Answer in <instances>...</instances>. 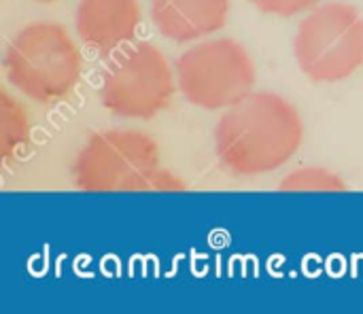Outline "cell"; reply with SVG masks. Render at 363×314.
I'll return each instance as SVG.
<instances>
[{
  "mask_svg": "<svg viewBox=\"0 0 363 314\" xmlns=\"http://www.w3.org/2000/svg\"><path fill=\"white\" fill-rule=\"evenodd\" d=\"M30 140V121L23 106L6 91H0V157L11 162Z\"/></svg>",
  "mask_w": 363,
  "mask_h": 314,
  "instance_id": "9c48e42d",
  "label": "cell"
},
{
  "mask_svg": "<svg viewBox=\"0 0 363 314\" xmlns=\"http://www.w3.org/2000/svg\"><path fill=\"white\" fill-rule=\"evenodd\" d=\"M34 2H45L47 4V2H57V0H34Z\"/></svg>",
  "mask_w": 363,
  "mask_h": 314,
  "instance_id": "4fadbf2b",
  "label": "cell"
},
{
  "mask_svg": "<svg viewBox=\"0 0 363 314\" xmlns=\"http://www.w3.org/2000/svg\"><path fill=\"white\" fill-rule=\"evenodd\" d=\"M230 15V0H151L157 32L174 43H194L219 32Z\"/></svg>",
  "mask_w": 363,
  "mask_h": 314,
  "instance_id": "ba28073f",
  "label": "cell"
},
{
  "mask_svg": "<svg viewBox=\"0 0 363 314\" xmlns=\"http://www.w3.org/2000/svg\"><path fill=\"white\" fill-rule=\"evenodd\" d=\"M249 2L262 13L279 15V17H294V15L308 13L321 0H249Z\"/></svg>",
  "mask_w": 363,
  "mask_h": 314,
  "instance_id": "8fae6325",
  "label": "cell"
},
{
  "mask_svg": "<svg viewBox=\"0 0 363 314\" xmlns=\"http://www.w3.org/2000/svg\"><path fill=\"white\" fill-rule=\"evenodd\" d=\"M177 85L187 102L206 111H225L255 87V64L234 38L196 43L174 62Z\"/></svg>",
  "mask_w": 363,
  "mask_h": 314,
  "instance_id": "5b68a950",
  "label": "cell"
},
{
  "mask_svg": "<svg viewBox=\"0 0 363 314\" xmlns=\"http://www.w3.org/2000/svg\"><path fill=\"white\" fill-rule=\"evenodd\" d=\"M2 68L6 81L34 102L66 98L83 68V55L68 28L57 21H32L6 45Z\"/></svg>",
  "mask_w": 363,
  "mask_h": 314,
  "instance_id": "7a4b0ae2",
  "label": "cell"
},
{
  "mask_svg": "<svg viewBox=\"0 0 363 314\" xmlns=\"http://www.w3.org/2000/svg\"><path fill=\"white\" fill-rule=\"evenodd\" d=\"M185 189H187L185 181H181L177 174L168 170H162L160 166L149 170L136 187V191H185Z\"/></svg>",
  "mask_w": 363,
  "mask_h": 314,
  "instance_id": "7c38bea8",
  "label": "cell"
},
{
  "mask_svg": "<svg viewBox=\"0 0 363 314\" xmlns=\"http://www.w3.org/2000/svg\"><path fill=\"white\" fill-rule=\"evenodd\" d=\"M300 70L317 83H338L363 64V15L349 2L317 4L294 38Z\"/></svg>",
  "mask_w": 363,
  "mask_h": 314,
  "instance_id": "3957f363",
  "label": "cell"
},
{
  "mask_svg": "<svg viewBox=\"0 0 363 314\" xmlns=\"http://www.w3.org/2000/svg\"><path fill=\"white\" fill-rule=\"evenodd\" d=\"M160 166V147L140 130H104L87 138L72 162L74 187L89 194L136 191L143 176Z\"/></svg>",
  "mask_w": 363,
  "mask_h": 314,
  "instance_id": "8992f818",
  "label": "cell"
},
{
  "mask_svg": "<svg viewBox=\"0 0 363 314\" xmlns=\"http://www.w3.org/2000/svg\"><path fill=\"white\" fill-rule=\"evenodd\" d=\"M281 191H347V183L334 170L321 166H306L289 172L281 185Z\"/></svg>",
  "mask_w": 363,
  "mask_h": 314,
  "instance_id": "30bf717a",
  "label": "cell"
},
{
  "mask_svg": "<svg viewBox=\"0 0 363 314\" xmlns=\"http://www.w3.org/2000/svg\"><path fill=\"white\" fill-rule=\"evenodd\" d=\"M298 108L274 91H251L225 108L215 128L221 166L236 176H259L285 166L302 147Z\"/></svg>",
  "mask_w": 363,
  "mask_h": 314,
  "instance_id": "6da1fadb",
  "label": "cell"
},
{
  "mask_svg": "<svg viewBox=\"0 0 363 314\" xmlns=\"http://www.w3.org/2000/svg\"><path fill=\"white\" fill-rule=\"evenodd\" d=\"M140 21L138 0H81L74 13L81 43L100 55L123 49L136 36Z\"/></svg>",
  "mask_w": 363,
  "mask_h": 314,
  "instance_id": "52a82bcc",
  "label": "cell"
},
{
  "mask_svg": "<svg viewBox=\"0 0 363 314\" xmlns=\"http://www.w3.org/2000/svg\"><path fill=\"white\" fill-rule=\"evenodd\" d=\"M177 87L168 57L151 43H136L119 49L108 62L98 98L115 117L151 119L170 106Z\"/></svg>",
  "mask_w": 363,
  "mask_h": 314,
  "instance_id": "277c9868",
  "label": "cell"
}]
</instances>
